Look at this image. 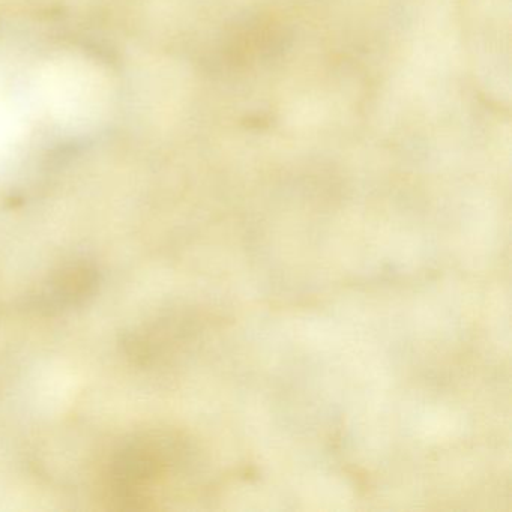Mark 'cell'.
<instances>
[{
    "label": "cell",
    "mask_w": 512,
    "mask_h": 512,
    "mask_svg": "<svg viewBox=\"0 0 512 512\" xmlns=\"http://www.w3.org/2000/svg\"><path fill=\"white\" fill-rule=\"evenodd\" d=\"M187 458L182 439L166 430L130 434L115 446L101 472L104 499L115 509L140 511L161 499Z\"/></svg>",
    "instance_id": "1"
},
{
    "label": "cell",
    "mask_w": 512,
    "mask_h": 512,
    "mask_svg": "<svg viewBox=\"0 0 512 512\" xmlns=\"http://www.w3.org/2000/svg\"><path fill=\"white\" fill-rule=\"evenodd\" d=\"M100 275L91 263L85 260L67 263L56 269L37 295L32 305L46 314L61 313L85 304L98 287Z\"/></svg>",
    "instance_id": "2"
}]
</instances>
